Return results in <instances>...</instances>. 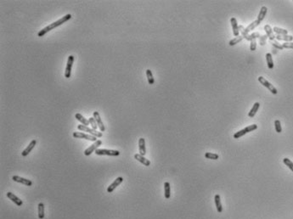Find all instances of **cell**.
Masks as SVG:
<instances>
[{"label":"cell","mask_w":293,"mask_h":219,"mask_svg":"<svg viewBox=\"0 0 293 219\" xmlns=\"http://www.w3.org/2000/svg\"><path fill=\"white\" fill-rule=\"evenodd\" d=\"M37 214H38V218L39 219L44 218V216H45V214H44V205L42 202H40L38 204V213Z\"/></svg>","instance_id":"obj_26"},{"label":"cell","mask_w":293,"mask_h":219,"mask_svg":"<svg viewBox=\"0 0 293 219\" xmlns=\"http://www.w3.org/2000/svg\"><path fill=\"white\" fill-rule=\"evenodd\" d=\"M75 117H76V119H77V121H79V122H81L82 125H84V126H87V127H88V126L90 124V123H89V121L87 120V119L82 116V114H80V113H76Z\"/></svg>","instance_id":"obj_19"},{"label":"cell","mask_w":293,"mask_h":219,"mask_svg":"<svg viewBox=\"0 0 293 219\" xmlns=\"http://www.w3.org/2000/svg\"><path fill=\"white\" fill-rule=\"evenodd\" d=\"M205 157L207 159H210V160H218L219 158V156L218 154H214V153H211V152H207L205 154Z\"/></svg>","instance_id":"obj_32"},{"label":"cell","mask_w":293,"mask_h":219,"mask_svg":"<svg viewBox=\"0 0 293 219\" xmlns=\"http://www.w3.org/2000/svg\"><path fill=\"white\" fill-rule=\"evenodd\" d=\"M230 23L232 25V29H233V33H234V36H240V31H239V25L237 23V21L234 17H232L230 19Z\"/></svg>","instance_id":"obj_15"},{"label":"cell","mask_w":293,"mask_h":219,"mask_svg":"<svg viewBox=\"0 0 293 219\" xmlns=\"http://www.w3.org/2000/svg\"><path fill=\"white\" fill-rule=\"evenodd\" d=\"M139 150L141 156H145L146 154V148H145V140L144 138H140L139 139Z\"/></svg>","instance_id":"obj_17"},{"label":"cell","mask_w":293,"mask_h":219,"mask_svg":"<svg viewBox=\"0 0 293 219\" xmlns=\"http://www.w3.org/2000/svg\"><path fill=\"white\" fill-rule=\"evenodd\" d=\"M214 201H215V205L217 207V211L218 213H221L223 211V207H222V203H221V199H220V195H216L214 197Z\"/></svg>","instance_id":"obj_18"},{"label":"cell","mask_w":293,"mask_h":219,"mask_svg":"<svg viewBox=\"0 0 293 219\" xmlns=\"http://www.w3.org/2000/svg\"><path fill=\"white\" fill-rule=\"evenodd\" d=\"M271 42V44L274 47V48H276V49H283L284 48H283V45L282 44H281L279 42H277V41H270Z\"/></svg>","instance_id":"obj_36"},{"label":"cell","mask_w":293,"mask_h":219,"mask_svg":"<svg viewBox=\"0 0 293 219\" xmlns=\"http://www.w3.org/2000/svg\"><path fill=\"white\" fill-rule=\"evenodd\" d=\"M256 49H257V40L253 39V40L251 41L250 49H251V51H254V50H256Z\"/></svg>","instance_id":"obj_37"},{"label":"cell","mask_w":293,"mask_h":219,"mask_svg":"<svg viewBox=\"0 0 293 219\" xmlns=\"http://www.w3.org/2000/svg\"><path fill=\"white\" fill-rule=\"evenodd\" d=\"M264 31L266 32V35L268 36V38H270V41H274L275 39V35L274 33L273 29L271 28L270 25H264Z\"/></svg>","instance_id":"obj_16"},{"label":"cell","mask_w":293,"mask_h":219,"mask_svg":"<svg viewBox=\"0 0 293 219\" xmlns=\"http://www.w3.org/2000/svg\"><path fill=\"white\" fill-rule=\"evenodd\" d=\"M12 179L15 181V182L20 183H22L24 185H26V186H32V181H31L30 179H26V178H21L20 176H13L12 177Z\"/></svg>","instance_id":"obj_11"},{"label":"cell","mask_w":293,"mask_h":219,"mask_svg":"<svg viewBox=\"0 0 293 219\" xmlns=\"http://www.w3.org/2000/svg\"><path fill=\"white\" fill-rule=\"evenodd\" d=\"M267 38H268V36H267V35H261V36H260V37H259V43H260L261 46L265 45Z\"/></svg>","instance_id":"obj_35"},{"label":"cell","mask_w":293,"mask_h":219,"mask_svg":"<svg viewBox=\"0 0 293 219\" xmlns=\"http://www.w3.org/2000/svg\"><path fill=\"white\" fill-rule=\"evenodd\" d=\"M74 56L73 55H69L68 59H67V63H66V71H65V77L66 78H69L70 77L71 75V68L74 63Z\"/></svg>","instance_id":"obj_8"},{"label":"cell","mask_w":293,"mask_h":219,"mask_svg":"<svg viewBox=\"0 0 293 219\" xmlns=\"http://www.w3.org/2000/svg\"><path fill=\"white\" fill-rule=\"evenodd\" d=\"M275 38L277 40H280V41H285V43H288V42H292L293 40V36H291V35H276L275 36Z\"/></svg>","instance_id":"obj_23"},{"label":"cell","mask_w":293,"mask_h":219,"mask_svg":"<svg viewBox=\"0 0 293 219\" xmlns=\"http://www.w3.org/2000/svg\"><path fill=\"white\" fill-rule=\"evenodd\" d=\"M259 107H260V104L258 103V102H256L254 105H253V106H252V108L251 109V110L249 111V113H248V116L249 117H254L255 116V115H256V113H257V111L258 110V109H259Z\"/></svg>","instance_id":"obj_22"},{"label":"cell","mask_w":293,"mask_h":219,"mask_svg":"<svg viewBox=\"0 0 293 219\" xmlns=\"http://www.w3.org/2000/svg\"><path fill=\"white\" fill-rule=\"evenodd\" d=\"M93 117L95 119V121L97 122L98 127L100 128V132H102V133L105 132V131H106V127H105L104 123H103L102 120H101V117H100V113H99L98 111H94V113H93Z\"/></svg>","instance_id":"obj_9"},{"label":"cell","mask_w":293,"mask_h":219,"mask_svg":"<svg viewBox=\"0 0 293 219\" xmlns=\"http://www.w3.org/2000/svg\"><path fill=\"white\" fill-rule=\"evenodd\" d=\"M243 38H244V37L241 36V35H240V36H235V37H234L232 40H230V41H229V45H230V46H234V45H235V44L239 43L240 41H242V39H243Z\"/></svg>","instance_id":"obj_30"},{"label":"cell","mask_w":293,"mask_h":219,"mask_svg":"<svg viewBox=\"0 0 293 219\" xmlns=\"http://www.w3.org/2000/svg\"><path fill=\"white\" fill-rule=\"evenodd\" d=\"M70 18H71V14H66V15L62 16V18L59 19L58 21H55V22L51 23L50 25H47L46 27H44V28H43L42 30H40V31L38 32V33H37V36H44V35H45V34H46V33H48V32H50L51 30H53V29H55V28L58 27V26H59V25H61L62 24L66 23V21H68Z\"/></svg>","instance_id":"obj_1"},{"label":"cell","mask_w":293,"mask_h":219,"mask_svg":"<svg viewBox=\"0 0 293 219\" xmlns=\"http://www.w3.org/2000/svg\"><path fill=\"white\" fill-rule=\"evenodd\" d=\"M88 121H89V123H90V125H91V127H92L93 129L97 130V128H99V127H98V125H97V122H96V121H95V119H94V117H90V118L88 119Z\"/></svg>","instance_id":"obj_34"},{"label":"cell","mask_w":293,"mask_h":219,"mask_svg":"<svg viewBox=\"0 0 293 219\" xmlns=\"http://www.w3.org/2000/svg\"><path fill=\"white\" fill-rule=\"evenodd\" d=\"M274 127H275V131L278 134H281L282 132V127H281V123L279 120H275L274 121Z\"/></svg>","instance_id":"obj_33"},{"label":"cell","mask_w":293,"mask_h":219,"mask_svg":"<svg viewBox=\"0 0 293 219\" xmlns=\"http://www.w3.org/2000/svg\"><path fill=\"white\" fill-rule=\"evenodd\" d=\"M284 49H293V42H288V43H285L282 44Z\"/></svg>","instance_id":"obj_38"},{"label":"cell","mask_w":293,"mask_h":219,"mask_svg":"<svg viewBox=\"0 0 293 219\" xmlns=\"http://www.w3.org/2000/svg\"><path fill=\"white\" fill-rule=\"evenodd\" d=\"M273 31L274 32H275L277 35H288V31L285 30V29H282L281 27H277V26H274L273 28Z\"/></svg>","instance_id":"obj_27"},{"label":"cell","mask_w":293,"mask_h":219,"mask_svg":"<svg viewBox=\"0 0 293 219\" xmlns=\"http://www.w3.org/2000/svg\"><path fill=\"white\" fill-rule=\"evenodd\" d=\"M265 56H266V61H267L268 67H269L270 69H273V68H274V61H273L272 54H271L270 53H267Z\"/></svg>","instance_id":"obj_28"},{"label":"cell","mask_w":293,"mask_h":219,"mask_svg":"<svg viewBox=\"0 0 293 219\" xmlns=\"http://www.w3.org/2000/svg\"><path fill=\"white\" fill-rule=\"evenodd\" d=\"M146 76H147V80H148V83L152 85L155 83V79L153 77V74L152 72L150 70V69H147L146 70Z\"/></svg>","instance_id":"obj_29"},{"label":"cell","mask_w":293,"mask_h":219,"mask_svg":"<svg viewBox=\"0 0 293 219\" xmlns=\"http://www.w3.org/2000/svg\"><path fill=\"white\" fill-rule=\"evenodd\" d=\"M239 31H240V32L241 36H243L245 39H246L247 41H250V42L252 41L250 34H249L248 32H246V27H244L243 25H239Z\"/></svg>","instance_id":"obj_21"},{"label":"cell","mask_w":293,"mask_h":219,"mask_svg":"<svg viewBox=\"0 0 293 219\" xmlns=\"http://www.w3.org/2000/svg\"><path fill=\"white\" fill-rule=\"evenodd\" d=\"M77 129L80 130V131H82V132H87V133H88V134H90L92 136H94L96 138H101L102 135H103L102 132H98L97 130H94L93 128H89L88 127L84 126L82 124L77 126Z\"/></svg>","instance_id":"obj_3"},{"label":"cell","mask_w":293,"mask_h":219,"mask_svg":"<svg viewBox=\"0 0 293 219\" xmlns=\"http://www.w3.org/2000/svg\"><path fill=\"white\" fill-rule=\"evenodd\" d=\"M164 195L166 199H169L171 196V186L168 182L164 183Z\"/></svg>","instance_id":"obj_24"},{"label":"cell","mask_w":293,"mask_h":219,"mask_svg":"<svg viewBox=\"0 0 293 219\" xmlns=\"http://www.w3.org/2000/svg\"><path fill=\"white\" fill-rule=\"evenodd\" d=\"M36 145H37V141H36L35 139L32 140V141L30 142V144L28 145V146H27V147L24 149L23 151L21 152V156H22L23 157L27 156L32 152V150L34 149V147H35Z\"/></svg>","instance_id":"obj_12"},{"label":"cell","mask_w":293,"mask_h":219,"mask_svg":"<svg viewBox=\"0 0 293 219\" xmlns=\"http://www.w3.org/2000/svg\"><path fill=\"white\" fill-rule=\"evenodd\" d=\"M257 128H258V125H256V124L250 125V126H248V127H245L244 129H242V130H240V131L235 133V134H234V138H240V137L244 136L245 134H248V133H250V132H252V131L256 130Z\"/></svg>","instance_id":"obj_4"},{"label":"cell","mask_w":293,"mask_h":219,"mask_svg":"<svg viewBox=\"0 0 293 219\" xmlns=\"http://www.w3.org/2000/svg\"><path fill=\"white\" fill-rule=\"evenodd\" d=\"M72 136L73 138H83V139H86V140H89V141H97V138L94 137V136H92L90 134H84V133H82V132H74L72 134Z\"/></svg>","instance_id":"obj_6"},{"label":"cell","mask_w":293,"mask_h":219,"mask_svg":"<svg viewBox=\"0 0 293 219\" xmlns=\"http://www.w3.org/2000/svg\"><path fill=\"white\" fill-rule=\"evenodd\" d=\"M7 197L11 200L12 202H14L16 206H18V207H21L22 206V204H23V201L19 198V197H17L16 195H15V194H13V193H11V192H8L7 193Z\"/></svg>","instance_id":"obj_13"},{"label":"cell","mask_w":293,"mask_h":219,"mask_svg":"<svg viewBox=\"0 0 293 219\" xmlns=\"http://www.w3.org/2000/svg\"><path fill=\"white\" fill-rule=\"evenodd\" d=\"M260 23L261 22H259L258 21V20H256V21H254L253 22H252L251 24L250 25H248L246 27V32H252V31H253L258 25H260Z\"/></svg>","instance_id":"obj_25"},{"label":"cell","mask_w":293,"mask_h":219,"mask_svg":"<svg viewBox=\"0 0 293 219\" xmlns=\"http://www.w3.org/2000/svg\"><path fill=\"white\" fill-rule=\"evenodd\" d=\"M267 12H268V9H267V7H266V6H263V7L261 8V10H260V12L258 14V21L259 22H261V21H263V19H264L265 16H266Z\"/></svg>","instance_id":"obj_20"},{"label":"cell","mask_w":293,"mask_h":219,"mask_svg":"<svg viewBox=\"0 0 293 219\" xmlns=\"http://www.w3.org/2000/svg\"><path fill=\"white\" fill-rule=\"evenodd\" d=\"M283 162L285 166H287V167L292 171L293 172V162L288 158H284L283 159Z\"/></svg>","instance_id":"obj_31"},{"label":"cell","mask_w":293,"mask_h":219,"mask_svg":"<svg viewBox=\"0 0 293 219\" xmlns=\"http://www.w3.org/2000/svg\"><path fill=\"white\" fill-rule=\"evenodd\" d=\"M134 159H136L138 161H140V163H142L144 166H145V167H149V166H151V161L148 160V159H146L144 156H141L140 154H135L134 155Z\"/></svg>","instance_id":"obj_14"},{"label":"cell","mask_w":293,"mask_h":219,"mask_svg":"<svg viewBox=\"0 0 293 219\" xmlns=\"http://www.w3.org/2000/svg\"><path fill=\"white\" fill-rule=\"evenodd\" d=\"M258 81H259V83H260L262 85L264 86L265 87H267L273 94H277L278 91H277V89L274 87V86L272 85L270 82H269L267 79H265L263 76H259V77H258Z\"/></svg>","instance_id":"obj_5"},{"label":"cell","mask_w":293,"mask_h":219,"mask_svg":"<svg viewBox=\"0 0 293 219\" xmlns=\"http://www.w3.org/2000/svg\"><path fill=\"white\" fill-rule=\"evenodd\" d=\"M122 182H123V178L122 177H118V178H117L114 180V182L112 183L111 184H110V186H108L107 192L108 193H112L117 189V187H118Z\"/></svg>","instance_id":"obj_10"},{"label":"cell","mask_w":293,"mask_h":219,"mask_svg":"<svg viewBox=\"0 0 293 219\" xmlns=\"http://www.w3.org/2000/svg\"><path fill=\"white\" fill-rule=\"evenodd\" d=\"M97 156H118L120 151L115 149H98L94 152Z\"/></svg>","instance_id":"obj_2"},{"label":"cell","mask_w":293,"mask_h":219,"mask_svg":"<svg viewBox=\"0 0 293 219\" xmlns=\"http://www.w3.org/2000/svg\"><path fill=\"white\" fill-rule=\"evenodd\" d=\"M101 145H102V141H101L100 139H98L97 141L94 142L93 145H91L89 146L87 149L84 150V155H85L86 156H90L93 152H95V150L98 149V148Z\"/></svg>","instance_id":"obj_7"}]
</instances>
